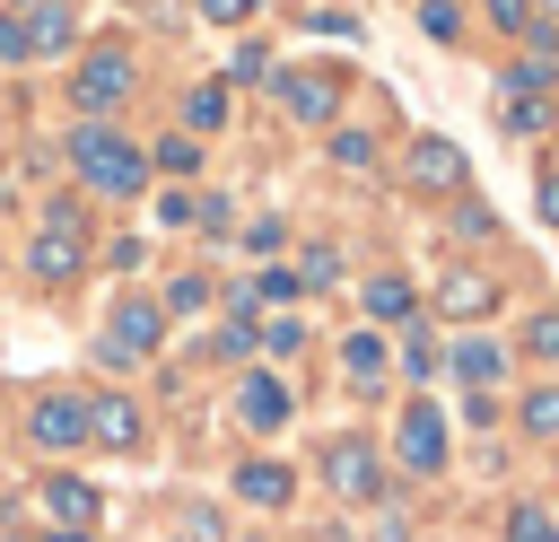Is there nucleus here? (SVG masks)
I'll return each mask as SVG.
<instances>
[{
  "instance_id": "obj_6",
  "label": "nucleus",
  "mask_w": 559,
  "mask_h": 542,
  "mask_svg": "<svg viewBox=\"0 0 559 542\" xmlns=\"http://www.w3.org/2000/svg\"><path fill=\"white\" fill-rule=\"evenodd\" d=\"M393 463L402 472H445V411L437 402H402V420H393Z\"/></svg>"
},
{
  "instance_id": "obj_31",
  "label": "nucleus",
  "mask_w": 559,
  "mask_h": 542,
  "mask_svg": "<svg viewBox=\"0 0 559 542\" xmlns=\"http://www.w3.org/2000/svg\"><path fill=\"white\" fill-rule=\"evenodd\" d=\"M437 367H445V350H437L428 332H411V341H402V376H437Z\"/></svg>"
},
{
  "instance_id": "obj_22",
  "label": "nucleus",
  "mask_w": 559,
  "mask_h": 542,
  "mask_svg": "<svg viewBox=\"0 0 559 542\" xmlns=\"http://www.w3.org/2000/svg\"><path fill=\"white\" fill-rule=\"evenodd\" d=\"M507 542H559V516L524 498V507H507Z\"/></svg>"
},
{
  "instance_id": "obj_3",
  "label": "nucleus",
  "mask_w": 559,
  "mask_h": 542,
  "mask_svg": "<svg viewBox=\"0 0 559 542\" xmlns=\"http://www.w3.org/2000/svg\"><path fill=\"white\" fill-rule=\"evenodd\" d=\"M157 341H166V306L157 297H114V315H105V341H96V358L105 367H140V358H157Z\"/></svg>"
},
{
  "instance_id": "obj_37",
  "label": "nucleus",
  "mask_w": 559,
  "mask_h": 542,
  "mask_svg": "<svg viewBox=\"0 0 559 542\" xmlns=\"http://www.w3.org/2000/svg\"><path fill=\"white\" fill-rule=\"evenodd\" d=\"M192 9H201L210 26H245V9H253V0H192Z\"/></svg>"
},
{
  "instance_id": "obj_40",
  "label": "nucleus",
  "mask_w": 559,
  "mask_h": 542,
  "mask_svg": "<svg viewBox=\"0 0 559 542\" xmlns=\"http://www.w3.org/2000/svg\"><path fill=\"white\" fill-rule=\"evenodd\" d=\"M542 219L559 227V175H542Z\"/></svg>"
},
{
  "instance_id": "obj_13",
  "label": "nucleus",
  "mask_w": 559,
  "mask_h": 542,
  "mask_svg": "<svg viewBox=\"0 0 559 542\" xmlns=\"http://www.w3.org/2000/svg\"><path fill=\"white\" fill-rule=\"evenodd\" d=\"M236 498H245V507H288V498H297V472H288L280 455H245V463H236Z\"/></svg>"
},
{
  "instance_id": "obj_21",
  "label": "nucleus",
  "mask_w": 559,
  "mask_h": 542,
  "mask_svg": "<svg viewBox=\"0 0 559 542\" xmlns=\"http://www.w3.org/2000/svg\"><path fill=\"white\" fill-rule=\"evenodd\" d=\"M192 166H201V140H183V131H166V140L148 149V175H175V184H183Z\"/></svg>"
},
{
  "instance_id": "obj_24",
  "label": "nucleus",
  "mask_w": 559,
  "mask_h": 542,
  "mask_svg": "<svg viewBox=\"0 0 559 542\" xmlns=\"http://www.w3.org/2000/svg\"><path fill=\"white\" fill-rule=\"evenodd\" d=\"M498 122H507V131H550V105H542V96H515V87H507Z\"/></svg>"
},
{
  "instance_id": "obj_39",
  "label": "nucleus",
  "mask_w": 559,
  "mask_h": 542,
  "mask_svg": "<svg viewBox=\"0 0 559 542\" xmlns=\"http://www.w3.org/2000/svg\"><path fill=\"white\" fill-rule=\"evenodd\" d=\"M376 542H411V525L402 516H376Z\"/></svg>"
},
{
  "instance_id": "obj_44",
  "label": "nucleus",
  "mask_w": 559,
  "mask_h": 542,
  "mask_svg": "<svg viewBox=\"0 0 559 542\" xmlns=\"http://www.w3.org/2000/svg\"><path fill=\"white\" fill-rule=\"evenodd\" d=\"M0 542H17V533H0Z\"/></svg>"
},
{
  "instance_id": "obj_20",
  "label": "nucleus",
  "mask_w": 559,
  "mask_h": 542,
  "mask_svg": "<svg viewBox=\"0 0 559 542\" xmlns=\"http://www.w3.org/2000/svg\"><path fill=\"white\" fill-rule=\"evenodd\" d=\"M515 350H524V358H542V367H559V306H533V315H524V332H515Z\"/></svg>"
},
{
  "instance_id": "obj_4",
  "label": "nucleus",
  "mask_w": 559,
  "mask_h": 542,
  "mask_svg": "<svg viewBox=\"0 0 559 542\" xmlns=\"http://www.w3.org/2000/svg\"><path fill=\"white\" fill-rule=\"evenodd\" d=\"M323 490L332 498H349V507H384V455H376V437H332L323 446Z\"/></svg>"
},
{
  "instance_id": "obj_23",
  "label": "nucleus",
  "mask_w": 559,
  "mask_h": 542,
  "mask_svg": "<svg viewBox=\"0 0 559 542\" xmlns=\"http://www.w3.org/2000/svg\"><path fill=\"white\" fill-rule=\"evenodd\" d=\"M419 35H428V44H454V35H463V9H454V0H419Z\"/></svg>"
},
{
  "instance_id": "obj_36",
  "label": "nucleus",
  "mask_w": 559,
  "mask_h": 542,
  "mask_svg": "<svg viewBox=\"0 0 559 542\" xmlns=\"http://www.w3.org/2000/svg\"><path fill=\"white\" fill-rule=\"evenodd\" d=\"M0 61H35V52H26V26H17L9 9H0Z\"/></svg>"
},
{
  "instance_id": "obj_32",
  "label": "nucleus",
  "mask_w": 559,
  "mask_h": 542,
  "mask_svg": "<svg viewBox=\"0 0 559 542\" xmlns=\"http://www.w3.org/2000/svg\"><path fill=\"white\" fill-rule=\"evenodd\" d=\"M480 9H489V26H507V35H524V26H542V17H533V0H480Z\"/></svg>"
},
{
  "instance_id": "obj_34",
  "label": "nucleus",
  "mask_w": 559,
  "mask_h": 542,
  "mask_svg": "<svg viewBox=\"0 0 559 542\" xmlns=\"http://www.w3.org/2000/svg\"><path fill=\"white\" fill-rule=\"evenodd\" d=\"M245 297H271V306H288V297H306V288H297V271H262Z\"/></svg>"
},
{
  "instance_id": "obj_16",
  "label": "nucleus",
  "mask_w": 559,
  "mask_h": 542,
  "mask_svg": "<svg viewBox=\"0 0 559 542\" xmlns=\"http://www.w3.org/2000/svg\"><path fill=\"white\" fill-rule=\"evenodd\" d=\"M445 367H454L472 393H489V385L507 376V350H498V341H454V350H445Z\"/></svg>"
},
{
  "instance_id": "obj_11",
  "label": "nucleus",
  "mask_w": 559,
  "mask_h": 542,
  "mask_svg": "<svg viewBox=\"0 0 559 542\" xmlns=\"http://www.w3.org/2000/svg\"><path fill=\"white\" fill-rule=\"evenodd\" d=\"M437 315H445V323L498 315V280H489V271H445V280H437Z\"/></svg>"
},
{
  "instance_id": "obj_43",
  "label": "nucleus",
  "mask_w": 559,
  "mask_h": 542,
  "mask_svg": "<svg viewBox=\"0 0 559 542\" xmlns=\"http://www.w3.org/2000/svg\"><path fill=\"white\" fill-rule=\"evenodd\" d=\"M245 542H262V533H245Z\"/></svg>"
},
{
  "instance_id": "obj_5",
  "label": "nucleus",
  "mask_w": 559,
  "mask_h": 542,
  "mask_svg": "<svg viewBox=\"0 0 559 542\" xmlns=\"http://www.w3.org/2000/svg\"><path fill=\"white\" fill-rule=\"evenodd\" d=\"M131 52L122 44H96V52H79V79H70V105L87 114V122H114V105L131 96Z\"/></svg>"
},
{
  "instance_id": "obj_35",
  "label": "nucleus",
  "mask_w": 559,
  "mask_h": 542,
  "mask_svg": "<svg viewBox=\"0 0 559 542\" xmlns=\"http://www.w3.org/2000/svg\"><path fill=\"white\" fill-rule=\"evenodd\" d=\"M454 227H463V236H489V227H498V210H489V201H463V210H454Z\"/></svg>"
},
{
  "instance_id": "obj_42",
  "label": "nucleus",
  "mask_w": 559,
  "mask_h": 542,
  "mask_svg": "<svg viewBox=\"0 0 559 542\" xmlns=\"http://www.w3.org/2000/svg\"><path fill=\"white\" fill-rule=\"evenodd\" d=\"M44 542H96V533H44Z\"/></svg>"
},
{
  "instance_id": "obj_9",
  "label": "nucleus",
  "mask_w": 559,
  "mask_h": 542,
  "mask_svg": "<svg viewBox=\"0 0 559 542\" xmlns=\"http://www.w3.org/2000/svg\"><path fill=\"white\" fill-rule=\"evenodd\" d=\"M35 498H44L52 533H96V516H105V490H96V481H79V472H52Z\"/></svg>"
},
{
  "instance_id": "obj_30",
  "label": "nucleus",
  "mask_w": 559,
  "mask_h": 542,
  "mask_svg": "<svg viewBox=\"0 0 559 542\" xmlns=\"http://www.w3.org/2000/svg\"><path fill=\"white\" fill-rule=\"evenodd\" d=\"M262 350H271V358H297V350H306V323H297V315L262 323Z\"/></svg>"
},
{
  "instance_id": "obj_7",
  "label": "nucleus",
  "mask_w": 559,
  "mask_h": 542,
  "mask_svg": "<svg viewBox=\"0 0 559 542\" xmlns=\"http://www.w3.org/2000/svg\"><path fill=\"white\" fill-rule=\"evenodd\" d=\"M26 437H35L44 455H79V446H87V393H35Z\"/></svg>"
},
{
  "instance_id": "obj_17",
  "label": "nucleus",
  "mask_w": 559,
  "mask_h": 542,
  "mask_svg": "<svg viewBox=\"0 0 559 542\" xmlns=\"http://www.w3.org/2000/svg\"><path fill=\"white\" fill-rule=\"evenodd\" d=\"M17 26H26V52H70V44H79V17H70L61 0H44V9L17 17Z\"/></svg>"
},
{
  "instance_id": "obj_27",
  "label": "nucleus",
  "mask_w": 559,
  "mask_h": 542,
  "mask_svg": "<svg viewBox=\"0 0 559 542\" xmlns=\"http://www.w3.org/2000/svg\"><path fill=\"white\" fill-rule=\"evenodd\" d=\"M218 114H227V87H192V96H183V122H192V131H210Z\"/></svg>"
},
{
  "instance_id": "obj_19",
  "label": "nucleus",
  "mask_w": 559,
  "mask_h": 542,
  "mask_svg": "<svg viewBox=\"0 0 559 542\" xmlns=\"http://www.w3.org/2000/svg\"><path fill=\"white\" fill-rule=\"evenodd\" d=\"M515 428L542 437V446H559V385H533V393L515 402Z\"/></svg>"
},
{
  "instance_id": "obj_26",
  "label": "nucleus",
  "mask_w": 559,
  "mask_h": 542,
  "mask_svg": "<svg viewBox=\"0 0 559 542\" xmlns=\"http://www.w3.org/2000/svg\"><path fill=\"white\" fill-rule=\"evenodd\" d=\"M157 306H166V315H201V306H210V280H201V271H183V280H175Z\"/></svg>"
},
{
  "instance_id": "obj_25",
  "label": "nucleus",
  "mask_w": 559,
  "mask_h": 542,
  "mask_svg": "<svg viewBox=\"0 0 559 542\" xmlns=\"http://www.w3.org/2000/svg\"><path fill=\"white\" fill-rule=\"evenodd\" d=\"M341 280V254L332 245H306V262H297V288H332Z\"/></svg>"
},
{
  "instance_id": "obj_12",
  "label": "nucleus",
  "mask_w": 559,
  "mask_h": 542,
  "mask_svg": "<svg viewBox=\"0 0 559 542\" xmlns=\"http://www.w3.org/2000/svg\"><path fill=\"white\" fill-rule=\"evenodd\" d=\"M148 437V420H140V402L131 393H105V402H87V446H114V455H131Z\"/></svg>"
},
{
  "instance_id": "obj_33",
  "label": "nucleus",
  "mask_w": 559,
  "mask_h": 542,
  "mask_svg": "<svg viewBox=\"0 0 559 542\" xmlns=\"http://www.w3.org/2000/svg\"><path fill=\"white\" fill-rule=\"evenodd\" d=\"M227 79H245V87H253V79H271V52H262V44H236V61H227Z\"/></svg>"
},
{
  "instance_id": "obj_41",
  "label": "nucleus",
  "mask_w": 559,
  "mask_h": 542,
  "mask_svg": "<svg viewBox=\"0 0 559 542\" xmlns=\"http://www.w3.org/2000/svg\"><path fill=\"white\" fill-rule=\"evenodd\" d=\"M533 17H542V26H559V0H533Z\"/></svg>"
},
{
  "instance_id": "obj_45",
  "label": "nucleus",
  "mask_w": 559,
  "mask_h": 542,
  "mask_svg": "<svg viewBox=\"0 0 559 542\" xmlns=\"http://www.w3.org/2000/svg\"><path fill=\"white\" fill-rule=\"evenodd\" d=\"M175 542H183V533H175Z\"/></svg>"
},
{
  "instance_id": "obj_10",
  "label": "nucleus",
  "mask_w": 559,
  "mask_h": 542,
  "mask_svg": "<svg viewBox=\"0 0 559 542\" xmlns=\"http://www.w3.org/2000/svg\"><path fill=\"white\" fill-rule=\"evenodd\" d=\"M271 79H280V105H288L297 122H332V114H341V70L314 61V70H271Z\"/></svg>"
},
{
  "instance_id": "obj_29",
  "label": "nucleus",
  "mask_w": 559,
  "mask_h": 542,
  "mask_svg": "<svg viewBox=\"0 0 559 542\" xmlns=\"http://www.w3.org/2000/svg\"><path fill=\"white\" fill-rule=\"evenodd\" d=\"M157 227H201V201L175 184V192H157Z\"/></svg>"
},
{
  "instance_id": "obj_2",
  "label": "nucleus",
  "mask_w": 559,
  "mask_h": 542,
  "mask_svg": "<svg viewBox=\"0 0 559 542\" xmlns=\"http://www.w3.org/2000/svg\"><path fill=\"white\" fill-rule=\"evenodd\" d=\"M26 271H35V288H70V280L87 271V210H79V201H52V210L35 219Z\"/></svg>"
},
{
  "instance_id": "obj_28",
  "label": "nucleus",
  "mask_w": 559,
  "mask_h": 542,
  "mask_svg": "<svg viewBox=\"0 0 559 542\" xmlns=\"http://www.w3.org/2000/svg\"><path fill=\"white\" fill-rule=\"evenodd\" d=\"M332 157H341L349 175H367V166H376V140H367V131H332Z\"/></svg>"
},
{
  "instance_id": "obj_8",
  "label": "nucleus",
  "mask_w": 559,
  "mask_h": 542,
  "mask_svg": "<svg viewBox=\"0 0 559 542\" xmlns=\"http://www.w3.org/2000/svg\"><path fill=\"white\" fill-rule=\"evenodd\" d=\"M402 175H411V192H437V201H454V192H463V149H454L445 131H428V140H411Z\"/></svg>"
},
{
  "instance_id": "obj_38",
  "label": "nucleus",
  "mask_w": 559,
  "mask_h": 542,
  "mask_svg": "<svg viewBox=\"0 0 559 542\" xmlns=\"http://www.w3.org/2000/svg\"><path fill=\"white\" fill-rule=\"evenodd\" d=\"M245 245H253V254H280V245H288V227H280V219H253V236H245Z\"/></svg>"
},
{
  "instance_id": "obj_1",
  "label": "nucleus",
  "mask_w": 559,
  "mask_h": 542,
  "mask_svg": "<svg viewBox=\"0 0 559 542\" xmlns=\"http://www.w3.org/2000/svg\"><path fill=\"white\" fill-rule=\"evenodd\" d=\"M70 175H79L87 192H105V201H140V192H148V149L122 140L114 122H79V131H70Z\"/></svg>"
},
{
  "instance_id": "obj_15",
  "label": "nucleus",
  "mask_w": 559,
  "mask_h": 542,
  "mask_svg": "<svg viewBox=\"0 0 559 542\" xmlns=\"http://www.w3.org/2000/svg\"><path fill=\"white\" fill-rule=\"evenodd\" d=\"M358 306H367V323H411V280L402 271H376V280H358Z\"/></svg>"
},
{
  "instance_id": "obj_18",
  "label": "nucleus",
  "mask_w": 559,
  "mask_h": 542,
  "mask_svg": "<svg viewBox=\"0 0 559 542\" xmlns=\"http://www.w3.org/2000/svg\"><path fill=\"white\" fill-rule=\"evenodd\" d=\"M341 367H349V385H358V393H376V385H384V367H393V358H384V332H349V341H341Z\"/></svg>"
},
{
  "instance_id": "obj_14",
  "label": "nucleus",
  "mask_w": 559,
  "mask_h": 542,
  "mask_svg": "<svg viewBox=\"0 0 559 542\" xmlns=\"http://www.w3.org/2000/svg\"><path fill=\"white\" fill-rule=\"evenodd\" d=\"M236 411H245V428H288V385L280 376H262V367H245V385H236Z\"/></svg>"
}]
</instances>
